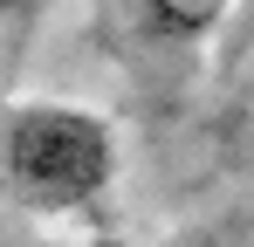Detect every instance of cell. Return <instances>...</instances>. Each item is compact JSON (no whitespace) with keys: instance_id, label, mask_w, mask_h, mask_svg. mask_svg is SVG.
Listing matches in <instances>:
<instances>
[{"instance_id":"6da1fadb","label":"cell","mask_w":254,"mask_h":247,"mask_svg":"<svg viewBox=\"0 0 254 247\" xmlns=\"http://www.w3.org/2000/svg\"><path fill=\"white\" fill-rule=\"evenodd\" d=\"M117 185V130L83 103H14L0 117V192L21 213L69 220L96 213Z\"/></svg>"},{"instance_id":"7a4b0ae2","label":"cell","mask_w":254,"mask_h":247,"mask_svg":"<svg viewBox=\"0 0 254 247\" xmlns=\"http://www.w3.org/2000/svg\"><path fill=\"white\" fill-rule=\"evenodd\" d=\"M227 14H234V0H137L144 35L165 48H206L227 28Z\"/></svg>"},{"instance_id":"3957f363","label":"cell","mask_w":254,"mask_h":247,"mask_svg":"<svg viewBox=\"0 0 254 247\" xmlns=\"http://www.w3.org/2000/svg\"><path fill=\"white\" fill-rule=\"evenodd\" d=\"M165 247H241V241H234L227 227H179Z\"/></svg>"},{"instance_id":"277c9868","label":"cell","mask_w":254,"mask_h":247,"mask_svg":"<svg viewBox=\"0 0 254 247\" xmlns=\"http://www.w3.org/2000/svg\"><path fill=\"white\" fill-rule=\"evenodd\" d=\"M35 7H42V0H0V28H21V21H35Z\"/></svg>"}]
</instances>
